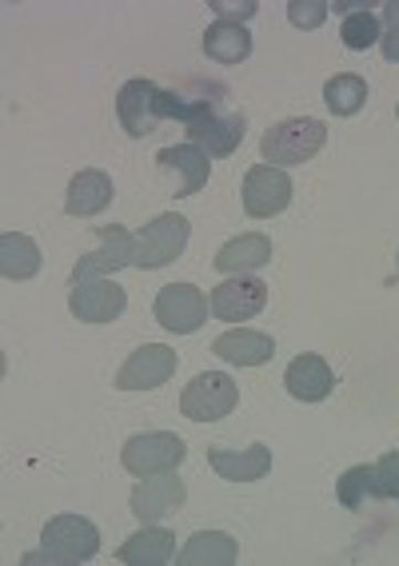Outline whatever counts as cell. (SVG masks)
I'll return each instance as SVG.
<instances>
[{"label": "cell", "instance_id": "1", "mask_svg": "<svg viewBox=\"0 0 399 566\" xmlns=\"http://www.w3.org/2000/svg\"><path fill=\"white\" fill-rule=\"evenodd\" d=\"M96 551H101V531H96L93 518H84V515H56V518H49V526H44L41 551L24 555V563L76 566V563H88Z\"/></svg>", "mask_w": 399, "mask_h": 566}, {"label": "cell", "instance_id": "2", "mask_svg": "<svg viewBox=\"0 0 399 566\" xmlns=\"http://www.w3.org/2000/svg\"><path fill=\"white\" fill-rule=\"evenodd\" d=\"M328 144V128L312 116H292L280 120L264 132L260 140V156L272 168H292V164H307L312 156H319V148Z\"/></svg>", "mask_w": 399, "mask_h": 566}, {"label": "cell", "instance_id": "3", "mask_svg": "<svg viewBox=\"0 0 399 566\" xmlns=\"http://www.w3.org/2000/svg\"><path fill=\"white\" fill-rule=\"evenodd\" d=\"M188 235H192V223L180 212H165L156 220L144 223V232L136 235V263L144 272H156V268H168L172 260H180L188 248Z\"/></svg>", "mask_w": 399, "mask_h": 566}, {"label": "cell", "instance_id": "4", "mask_svg": "<svg viewBox=\"0 0 399 566\" xmlns=\"http://www.w3.org/2000/svg\"><path fill=\"white\" fill-rule=\"evenodd\" d=\"M235 403H240V387H235L232 375L200 371L180 395V415L192 419V423H216V419L232 415Z\"/></svg>", "mask_w": 399, "mask_h": 566}, {"label": "cell", "instance_id": "5", "mask_svg": "<svg viewBox=\"0 0 399 566\" xmlns=\"http://www.w3.org/2000/svg\"><path fill=\"white\" fill-rule=\"evenodd\" d=\"M188 455V443L172 431H144V436H133L124 443L120 451V463L124 471H133V475H160V471H176V467L185 463Z\"/></svg>", "mask_w": 399, "mask_h": 566}, {"label": "cell", "instance_id": "6", "mask_svg": "<svg viewBox=\"0 0 399 566\" xmlns=\"http://www.w3.org/2000/svg\"><path fill=\"white\" fill-rule=\"evenodd\" d=\"M208 312H212L208 295L200 292V287H192V283H165L160 295H156V304H153L156 324L165 327V332H176V335L200 332L204 319H208Z\"/></svg>", "mask_w": 399, "mask_h": 566}, {"label": "cell", "instance_id": "7", "mask_svg": "<svg viewBox=\"0 0 399 566\" xmlns=\"http://www.w3.org/2000/svg\"><path fill=\"white\" fill-rule=\"evenodd\" d=\"M136 263V235L120 223L113 228H96V252H84L72 268V283H84V280H96V275H113L120 268Z\"/></svg>", "mask_w": 399, "mask_h": 566}, {"label": "cell", "instance_id": "8", "mask_svg": "<svg viewBox=\"0 0 399 566\" xmlns=\"http://www.w3.org/2000/svg\"><path fill=\"white\" fill-rule=\"evenodd\" d=\"M176 364H180L176 347L144 344L124 359V367L116 371L113 384L120 387V391H156V387H165L176 375Z\"/></svg>", "mask_w": 399, "mask_h": 566}, {"label": "cell", "instance_id": "9", "mask_svg": "<svg viewBox=\"0 0 399 566\" xmlns=\"http://www.w3.org/2000/svg\"><path fill=\"white\" fill-rule=\"evenodd\" d=\"M216 319L224 324H248L256 319L267 307V283L256 280V275H232V280L216 283L212 295H208Z\"/></svg>", "mask_w": 399, "mask_h": 566}, {"label": "cell", "instance_id": "10", "mask_svg": "<svg viewBox=\"0 0 399 566\" xmlns=\"http://www.w3.org/2000/svg\"><path fill=\"white\" fill-rule=\"evenodd\" d=\"M160 96H165V88L153 81H144V76H136V81H128L116 92V116H120L124 132H128L133 140H144L148 132H156V124L165 120Z\"/></svg>", "mask_w": 399, "mask_h": 566}, {"label": "cell", "instance_id": "11", "mask_svg": "<svg viewBox=\"0 0 399 566\" xmlns=\"http://www.w3.org/2000/svg\"><path fill=\"white\" fill-rule=\"evenodd\" d=\"M292 203V176L284 168H272V164H256L248 168L244 176V212L252 220H267V216H280Z\"/></svg>", "mask_w": 399, "mask_h": 566}, {"label": "cell", "instance_id": "12", "mask_svg": "<svg viewBox=\"0 0 399 566\" xmlns=\"http://www.w3.org/2000/svg\"><path fill=\"white\" fill-rule=\"evenodd\" d=\"M124 307H128V295H124L120 283H113V280L72 283L69 312L76 315L81 324H113V319L124 315Z\"/></svg>", "mask_w": 399, "mask_h": 566}, {"label": "cell", "instance_id": "13", "mask_svg": "<svg viewBox=\"0 0 399 566\" xmlns=\"http://www.w3.org/2000/svg\"><path fill=\"white\" fill-rule=\"evenodd\" d=\"M156 168L172 184L168 188L172 196H196L208 184V176H212V160L196 144H172V148H165V153L156 156Z\"/></svg>", "mask_w": 399, "mask_h": 566}, {"label": "cell", "instance_id": "14", "mask_svg": "<svg viewBox=\"0 0 399 566\" xmlns=\"http://www.w3.org/2000/svg\"><path fill=\"white\" fill-rule=\"evenodd\" d=\"M185 499H188L185 479L172 475V471H160V475H144L128 503H133V515L140 518V523H156V518L180 511Z\"/></svg>", "mask_w": 399, "mask_h": 566}, {"label": "cell", "instance_id": "15", "mask_svg": "<svg viewBox=\"0 0 399 566\" xmlns=\"http://www.w3.org/2000/svg\"><path fill=\"white\" fill-rule=\"evenodd\" d=\"M284 387L292 399H300V403H319V399H328L332 387H336V375H332L328 359H319V355L304 352L296 355L292 364H287L284 371Z\"/></svg>", "mask_w": 399, "mask_h": 566}, {"label": "cell", "instance_id": "16", "mask_svg": "<svg viewBox=\"0 0 399 566\" xmlns=\"http://www.w3.org/2000/svg\"><path fill=\"white\" fill-rule=\"evenodd\" d=\"M208 463L228 483H256L272 471V451L264 443H252L244 451H228V447H208Z\"/></svg>", "mask_w": 399, "mask_h": 566}, {"label": "cell", "instance_id": "17", "mask_svg": "<svg viewBox=\"0 0 399 566\" xmlns=\"http://www.w3.org/2000/svg\"><path fill=\"white\" fill-rule=\"evenodd\" d=\"M116 188H113V176L101 172V168H84V172L72 176L69 184V200H64V212L69 216H81V220H88V216H101L108 203H113Z\"/></svg>", "mask_w": 399, "mask_h": 566}, {"label": "cell", "instance_id": "18", "mask_svg": "<svg viewBox=\"0 0 399 566\" xmlns=\"http://www.w3.org/2000/svg\"><path fill=\"white\" fill-rule=\"evenodd\" d=\"M212 352L232 367H260L276 355V339L264 332H252V327H232L216 339Z\"/></svg>", "mask_w": 399, "mask_h": 566}, {"label": "cell", "instance_id": "19", "mask_svg": "<svg viewBox=\"0 0 399 566\" xmlns=\"http://www.w3.org/2000/svg\"><path fill=\"white\" fill-rule=\"evenodd\" d=\"M264 263H272V240L260 232H244L228 240L220 252H216V272L224 275H248V272H260Z\"/></svg>", "mask_w": 399, "mask_h": 566}, {"label": "cell", "instance_id": "20", "mask_svg": "<svg viewBox=\"0 0 399 566\" xmlns=\"http://www.w3.org/2000/svg\"><path fill=\"white\" fill-rule=\"evenodd\" d=\"M116 558L124 566H165L176 558V535L165 526H144L133 538H124Z\"/></svg>", "mask_w": 399, "mask_h": 566}, {"label": "cell", "instance_id": "21", "mask_svg": "<svg viewBox=\"0 0 399 566\" xmlns=\"http://www.w3.org/2000/svg\"><path fill=\"white\" fill-rule=\"evenodd\" d=\"M204 52L216 64H244L252 56V32L235 21H212L204 29Z\"/></svg>", "mask_w": 399, "mask_h": 566}, {"label": "cell", "instance_id": "22", "mask_svg": "<svg viewBox=\"0 0 399 566\" xmlns=\"http://www.w3.org/2000/svg\"><path fill=\"white\" fill-rule=\"evenodd\" d=\"M235 558H240V551H235L232 535H224V531H200L176 555V566H232Z\"/></svg>", "mask_w": 399, "mask_h": 566}, {"label": "cell", "instance_id": "23", "mask_svg": "<svg viewBox=\"0 0 399 566\" xmlns=\"http://www.w3.org/2000/svg\"><path fill=\"white\" fill-rule=\"evenodd\" d=\"M41 272V252L36 240L24 232H4L0 235V275L12 283H24Z\"/></svg>", "mask_w": 399, "mask_h": 566}, {"label": "cell", "instance_id": "24", "mask_svg": "<svg viewBox=\"0 0 399 566\" xmlns=\"http://www.w3.org/2000/svg\"><path fill=\"white\" fill-rule=\"evenodd\" d=\"M324 104H328L332 116H356L368 104V81L356 76V72H336L324 84Z\"/></svg>", "mask_w": 399, "mask_h": 566}, {"label": "cell", "instance_id": "25", "mask_svg": "<svg viewBox=\"0 0 399 566\" xmlns=\"http://www.w3.org/2000/svg\"><path fill=\"white\" fill-rule=\"evenodd\" d=\"M336 495L348 511H359V506H368V499H379L376 495V467L359 463V467H351V471H344Z\"/></svg>", "mask_w": 399, "mask_h": 566}, {"label": "cell", "instance_id": "26", "mask_svg": "<svg viewBox=\"0 0 399 566\" xmlns=\"http://www.w3.org/2000/svg\"><path fill=\"white\" fill-rule=\"evenodd\" d=\"M339 41L351 52H368L371 44L384 41V21H376L371 12H351V17H344V24H339Z\"/></svg>", "mask_w": 399, "mask_h": 566}, {"label": "cell", "instance_id": "27", "mask_svg": "<svg viewBox=\"0 0 399 566\" xmlns=\"http://www.w3.org/2000/svg\"><path fill=\"white\" fill-rule=\"evenodd\" d=\"M328 12H332V4H324V0H292V4H287V21H292V29L312 32L328 21Z\"/></svg>", "mask_w": 399, "mask_h": 566}, {"label": "cell", "instance_id": "28", "mask_svg": "<svg viewBox=\"0 0 399 566\" xmlns=\"http://www.w3.org/2000/svg\"><path fill=\"white\" fill-rule=\"evenodd\" d=\"M376 467V495L379 499H399V451H388Z\"/></svg>", "mask_w": 399, "mask_h": 566}, {"label": "cell", "instance_id": "29", "mask_svg": "<svg viewBox=\"0 0 399 566\" xmlns=\"http://www.w3.org/2000/svg\"><path fill=\"white\" fill-rule=\"evenodd\" d=\"M208 9L216 12V21H235V24H244L252 21L260 12L256 0H244V4H232V0H208Z\"/></svg>", "mask_w": 399, "mask_h": 566}, {"label": "cell", "instance_id": "30", "mask_svg": "<svg viewBox=\"0 0 399 566\" xmlns=\"http://www.w3.org/2000/svg\"><path fill=\"white\" fill-rule=\"evenodd\" d=\"M379 49H384V61L399 64V29H388V32H384V41H379Z\"/></svg>", "mask_w": 399, "mask_h": 566}, {"label": "cell", "instance_id": "31", "mask_svg": "<svg viewBox=\"0 0 399 566\" xmlns=\"http://www.w3.org/2000/svg\"><path fill=\"white\" fill-rule=\"evenodd\" d=\"M388 29H399V0H388V4H384V32Z\"/></svg>", "mask_w": 399, "mask_h": 566}, {"label": "cell", "instance_id": "32", "mask_svg": "<svg viewBox=\"0 0 399 566\" xmlns=\"http://www.w3.org/2000/svg\"><path fill=\"white\" fill-rule=\"evenodd\" d=\"M396 272H399V255H396Z\"/></svg>", "mask_w": 399, "mask_h": 566}]
</instances>
